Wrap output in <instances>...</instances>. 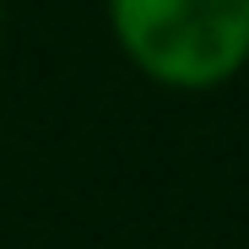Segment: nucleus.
Segmentation results:
<instances>
[{
    "mask_svg": "<svg viewBox=\"0 0 249 249\" xmlns=\"http://www.w3.org/2000/svg\"><path fill=\"white\" fill-rule=\"evenodd\" d=\"M124 54L168 87H212L249 60V0H108Z\"/></svg>",
    "mask_w": 249,
    "mask_h": 249,
    "instance_id": "1",
    "label": "nucleus"
}]
</instances>
